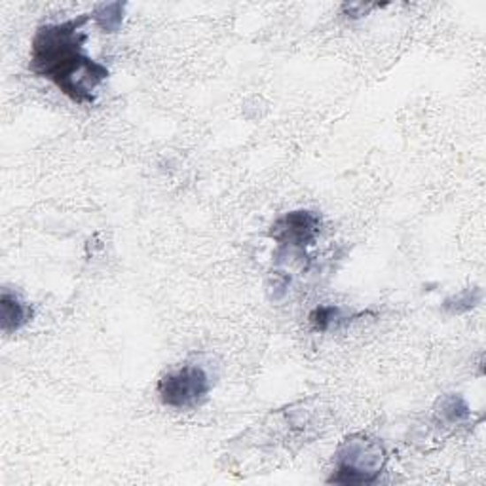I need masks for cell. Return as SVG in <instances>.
<instances>
[{
  "instance_id": "9",
  "label": "cell",
  "mask_w": 486,
  "mask_h": 486,
  "mask_svg": "<svg viewBox=\"0 0 486 486\" xmlns=\"http://www.w3.org/2000/svg\"><path fill=\"white\" fill-rule=\"evenodd\" d=\"M481 302V289H466V291L458 293L452 298H446L443 308L451 313H464L471 308H475Z\"/></svg>"
},
{
  "instance_id": "6",
  "label": "cell",
  "mask_w": 486,
  "mask_h": 486,
  "mask_svg": "<svg viewBox=\"0 0 486 486\" xmlns=\"http://www.w3.org/2000/svg\"><path fill=\"white\" fill-rule=\"evenodd\" d=\"M126 3H107V4H99L91 12L89 18L97 25V29L103 33L114 35L120 31L124 18H126Z\"/></svg>"
},
{
  "instance_id": "8",
  "label": "cell",
  "mask_w": 486,
  "mask_h": 486,
  "mask_svg": "<svg viewBox=\"0 0 486 486\" xmlns=\"http://www.w3.org/2000/svg\"><path fill=\"white\" fill-rule=\"evenodd\" d=\"M310 325L313 327V331L318 333H327L331 331L333 327L335 329H338L343 323H348L351 321V315L340 306H318L312 313H310Z\"/></svg>"
},
{
  "instance_id": "4",
  "label": "cell",
  "mask_w": 486,
  "mask_h": 486,
  "mask_svg": "<svg viewBox=\"0 0 486 486\" xmlns=\"http://www.w3.org/2000/svg\"><path fill=\"white\" fill-rule=\"evenodd\" d=\"M213 390L212 376L200 365H182L158 380V397L175 411H194L202 406Z\"/></svg>"
},
{
  "instance_id": "2",
  "label": "cell",
  "mask_w": 486,
  "mask_h": 486,
  "mask_svg": "<svg viewBox=\"0 0 486 486\" xmlns=\"http://www.w3.org/2000/svg\"><path fill=\"white\" fill-rule=\"evenodd\" d=\"M388 464L386 446L378 439L356 433L338 444L335 467L327 482L335 484H374Z\"/></svg>"
},
{
  "instance_id": "5",
  "label": "cell",
  "mask_w": 486,
  "mask_h": 486,
  "mask_svg": "<svg viewBox=\"0 0 486 486\" xmlns=\"http://www.w3.org/2000/svg\"><path fill=\"white\" fill-rule=\"evenodd\" d=\"M31 318L33 308L29 302H25L16 291H10L8 287H4L3 295H0V329L3 333H18L31 321Z\"/></svg>"
},
{
  "instance_id": "1",
  "label": "cell",
  "mask_w": 486,
  "mask_h": 486,
  "mask_svg": "<svg viewBox=\"0 0 486 486\" xmlns=\"http://www.w3.org/2000/svg\"><path fill=\"white\" fill-rule=\"evenodd\" d=\"M89 19V14H82L41 25L33 36L29 59V71L35 76L46 78L65 97L84 107L96 104L97 89L111 76L109 69L86 51Z\"/></svg>"
},
{
  "instance_id": "7",
  "label": "cell",
  "mask_w": 486,
  "mask_h": 486,
  "mask_svg": "<svg viewBox=\"0 0 486 486\" xmlns=\"http://www.w3.org/2000/svg\"><path fill=\"white\" fill-rule=\"evenodd\" d=\"M436 414L439 420H443L444 424L456 426V424L466 422V420L471 416V411L462 396H458V393H449V396H443L437 401Z\"/></svg>"
},
{
  "instance_id": "10",
  "label": "cell",
  "mask_w": 486,
  "mask_h": 486,
  "mask_svg": "<svg viewBox=\"0 0 486 486\" xmlns=\"http://www.w3.org/2000/svg\"><path fill=\"white\" fill-rule=\"evenodd\" d=\"M289 283H291V278L285 272H274L272 275V289H274V298L278 300L285 295Z\"/></svg>"
},
{
  "instance_id": "3",
  "label": "cell",
  "mask_w": 486,
  "mask_h": 486,
  "mask_svg": "<svg viewBox=\"0 0 486 486\" xmlns=\"http://www.w3.org/2000/svg\"><path fill=\"white\" fill-rule=\"evenodd\" d=\"M321 227V217L310 209H295L275 219L268 232L270 238L278 243L275 260L308 258V249L318 240Z\"/></svg>"
}]
</instances>
